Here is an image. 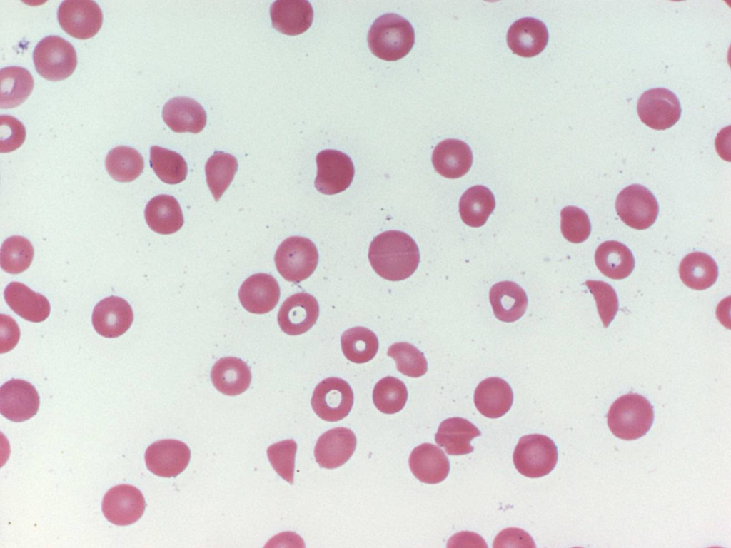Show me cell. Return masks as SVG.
I'll return each instance as SVG.
<instances>
[{"mask_svg":"<svg viewBox=\"0 0 731 548\" xmlns=\"http://www.w3.org/2000/svg\"><path fill=\"white\" fill-rule=\"evenodd\" d=\"M211 377L216 390L224 395L233 396L248 388L251 373L245 362L239 358L227 357L214 364Z\"/></svg>","mask_w":731,"mask_h":548,"instance_id":"83f0119b","label":"cell"},{"mask_svg":"<svg viewBox=\"0 0 731 548\" xmlns=\"http://www.w3.org/2000/svg\"><path fill=\"white\" fill-rule=\"evenodd\" d=\"M561 232L568 241L580 243L590 235L591 225L587 213L575 206L565 207L560 213Z\"/></svg>","mask_w":731,"mask_h":548,"instance_id":"60d3db41","label":"cell"},{"mask_svg":"<svg viewBox=\"0 0 731 548\" xmlns=\"http://www.w3.org/2000/svg\"><path fill=\"white\" fill-rule=\"evenodd\" d=\"M297 450L296 442L286 440L274 443L267 449L268 458L278 475L293 483L295 457Z\"/></svg>","mask_w":731,"mask_h":548,"instance_id":"b9f144b4","label":"cell"},{"mask_svg":"<svg viewBox=\"0 0 731 548\" xmlns=\"http://www.w3.org/2000/svg\"><path fill=\"white\" fill-rule=\"evenodd\" d=\"M679 274L682 283L688 288L705 290L715 283L718 268L707 254L693 252L687 254L680 262Z\"/></svg>","mask_w":731,"mask_h":548,"instance_id":"4dcf8cb0","label":"cell"},{"mask_svg":"<svg viewBox=\"0 0 731 548\" xmlns=\"http://www.w3.org/2000/svg\"><path fill=\"white\" fill-rule=\"evenodd\" d=\"M432 162L435 171L448 178L464 176L473 163V154L468 145L458 139H446L439 143L433 152Z\"/></svg>","mask_w":731,"mask_h":548,"instance_id":"603a6c76","label":"cell"},{"mask_svg":"<svg viewBox=\"0 0 731 548\" xmlns=\"http://www.w3.org/2000/svg\"><path fill=\"white\" fill-rule=\"evenodd\" d=\"M270 16L277 31L295 36L305 32L311 26L313 11L306 0H278L271 4Z\"/></svg>","mask_w":731,"mask_h":548,"instance_id":"ffe728a7","label":"cell"},{"mask_svg":"<svg viewBox=\"0 0 731 548\" xmlns=\"http://www.w3.org/2000/svg\"><path fill=\"white\" fill-rule=\"evenodd\" d=\"M162 117L174 132L198 133L206 123V113L201 105L188 97H176L163 106Z\"/></svg>","mask_w":731,"mask_h":548,"instance_id":"44dd1931","label":"cell"},{"mask_svg":"<svg viewBox=\"0 0 731 548\" xmlns=\"http://www.w3.org/2000/svg\"><path fill=\"white\" fill-rule=\"evenodd\" d=\"M61 28L70 36L86 39L99 31L103 14L94 1L66 0L61 3L57 11Z\"/></svg>","mask_w":731,"mask_h":548,"instance_id":"30bf717a","label":"cell"},{"mask_svg":"<svg viewBox=\"0 0 731 548\" xmlns=\"http://www.w3.org/2000/svg\"><path fill=\"white\" fill-rule=\"evenodd\" d=\"M33 60L38 73L51 81L68 78L77 65L74 46L58 36L43 38L34 48Z\"/></svg>","mask_w":731,"mask_h":548,"instance_id":"277c9868","label":"cell"},{"mask_svg":"<svg viewBox=\"0 0 731 548\" xmlns=\"http://www.w3.org/2000/svg\"><path fill=\"white\" fill-rule=\"evenodd\" d=\"M4 295L11 309L28 321L40 323L49 315L50 304L47 298L20 282L10 283Z\"/></svg>","mask_w":731,"mask_h":548,"instance_id":"d4e9b609","label":"cell"},{"mask_svg":"<svg viewBox=\"0 0 731 548\" xmlns=\"http://www.w3.org/2000/svg\"><path fill=\"white\" fill-rule=\"evenodd\" d=\"M39 407L36 388L29 382L12 379L0 388V412L13 422H23L34 416Z\"/></svg>","mask_w":731,"mask_h":548,"instance_id":"4fadbf2b","label":"cell"},{"mask_svg":"<svg viewBox=\"0 0 731 548\" xmlns=\"http://www.w3.org/2000/svg\"><path fill=\"white\" fill-rule=\"evenodd\" d=\"M415 41L411 24L396 14H385L373 24L368 34L371 52L385 61H397L407 55Z\"/></svg>","mask_w":731,"mask_h":548,"instance_id":"7a4b0ae2","label":"cell"},{"mask_svg":"<svg viewBox=\"0 0 731 548\" xmlns=\"http://www.w3.org/2000/svg\"><path fill=\"white\" fill-rule=\"evenodd\" d=\"M409 466L414 476L427 484L442 482L450 470L449 461L444 452L430 443L421 444L413 450Z\"/></svg>","mask_w":731,"mask_h":548,"instance_id":"7402d4cb","label":"cell"},{"mask_svg":"<svg viewBox=\"0 0 731 548\" xmlns=\"http://www.w3.org/2000/svg\"><path fill=\"white\" fill-rule=\"evenodd\" d=\"M637 111L641 121L655 130H665L674 126L682 111L675 94L664 88L645 91L638 99Z\"/></svg>","mask_w":731,"mask_h":548,"instance_id":"9c48e42d","label":"cell"},{"mask_svg":"<svg viewBox=\"0 0 731 548\" xmlns=\"http://www.w3.org/2000/svg\"><path fill=\"white\" fill-rule=\"evenodd\" d=\"M493 547H535V545L530 536L524 530L518 528L503 529L495 537Z\"/></svg>","mask_w":731,"mask_h":548,"instance_id":"f6af8a7d","label":"cell"},{"mask_svg":"<svg viewBox=\"0 0 731 548\" xmlns=\"http://www.w3.org/2000/svg\"><path fill=\"white\" fill-rule=\"evenodd\" d=\"M548 42V31L540 20L526 17L513 24L507 34V43L512 51L523 57L539 54Z\"/></svg>","mask_w":731,"mask_h":548,"instance_id":"d6986e66","label":"cell"},{"mask_svg":"<svg viewBox=\"0 0 731 548\" xmlns=\"http://www.w3.org/2000/svg\"><path fill=\"white\" fill-rule=\"evenodd\" d=\"M495 206V198L490 189L481 185L469 188L459 202L462 220L468 225L477 228L485 224Z\"/></svg>","mask_w":731,"mask_h":548,"instance_id":"1f68e13d","label":"cell"},{"mask_svg":"<svg viewBox=\"0 0 731 548\" xmlns=\"http://www.w3.org/2000/svg\"><path fill=\"white\" fill-rule=\"evenodd\" d=\"M318 314L316 299L308 293H298L283 302L278 314V322L286 334L301 335L316 323Z\"/></svg>","mask_w":731,"mask_h":548,"instance_id":"2e32d148","label":"cell"},{"mask_svg":"<svg viewBox=\"0 0 731 548\" xmlns=\"http://www.w3.org/2000/svg\"><path fill=\"white\" fill-rule=\"evenodd\" d=\"M615 209L626 225L635 229L644 230L655 223L659 206L655 197L647 188L632 184L618 194Z\"/></svg>","mask_w":731,"mask_h":548,"instance_id":"52a82bcc","label":"cell"},{"mask_svg":"<svg viewBox=\"0 0 731 548\" xmlns=\"http://www.w3.org/2000/svg\"><path fill=\"white\" fill-rule=\"evenodd\" d=\"M558 460V450L548 436L532 434L522 437L513 452L517 470L528 477H540L549 474Z\"/></svg>","mask_w":731,"mask_h":548,"instance_id":"5b68a950","label":"cell"},{"mask_svg":"<svg viewBox=\"0 0 731 548\" xmlns=\"http://www.w3.org/2000/svg\"><path fill=\"white\" fill-rule=\"evenodd\" d=\"M102 512L109 522L119 526L129 525L138 520L146 507L141 491L129 484L111 487L102 501Z\"/></svg>","mask_w":731,"mask_h":548,"instance_id":"7c38bea8","label":"cell"},{"mask_svg":"<svg viewBox=\"0 0 731 548\" xmlns=\"http://www.w3.org/2000/svg\"><path fill=\"white\" fill-rule=\"evenodd\" d=\"M274 260L278 273L283 278L298 283L313 273L318 265V253L316 245L309 239L291 236L278 246Z\"/></svg>","mask_w":731,"mask_h":548,"instance_id":"8992f818","label":"cell"},{"mask_svg":"<svg viewBox=\"0 0 731 548\" xmlns=\"http://www.w3.org/2000/svg\"><path fill=\"white\" fill-rule=\"evenodd\" d=\"M109 174L119 182H130L138 177L143 169V158L133 148L119 146L112 148L106 157Z\"/></svg>","mask_w":731,"mask_h":548,"instance_id":"836d02e7","label":"cell"},{"mask_svg":"<svg viewBox=\"0 0 731 548\" xmlns=\"http://www.w3.org/2000/svg\"><path fill=\"white\" fill-rule=\"evenodd\" d=\"M144 215L149 228L159 234H172L183 225L180 205L169 195L162 194L151 198L146 206Z\"/></svg>","mask_w":731,"mask_h":548,"instance_id":"f1b7e54d","label":"cell"},{"mask_svg":"<svg viewBox=\"0 0 731 548\" xmlns=\"http://www.w3.org/2000/svg\"><path fill=\"white\" fill-rule=\"evenodd\" d=\"M238 297L246 310L255 314H264L276 305L280 298V288L273 276L256 273L242 283Z\"/></svg>","mask_w":731,"mask_h":548,"instance_id":"ac0fdd59","label":"cell"},{"mask_svg":"<svg viewBox=\"0 0 731 548\" xmlns=\"http://www.w3.org/2000/svg\"><path fill=\"white\" fill-rule=\"evenodd\" d=\"M356 446V437L350 429L336 427L324 432L317 440L314 455L322 467L333 469L346 462Z\"/></svg>","mask_w":731,"mask_h":548,"instance_id":"e0dca14e","label":"cell"},{"mask_svg":"<svg viewBox=\"0 0 731 548\" xmlns=\"http://www.w3.org/2000/svg\"><path fill=\"white\" fill-rule=\"evenodd\" d=\"M315 187L319 192L336 194L345 191L354 176L353 163L346 154L336 150H323L316 156Z\"/></svg>","mask_w":731,"mask_h":548,"instance_id":"8fae6325","label":"cell"},{"mask_svg":"<svg viewBox=\"0 0 731 548\" xmlns=\"http://www.w3.org/2000/svg\"><path fill=\"white\" fill-rule=\"evenodd\" d=\"M368 259L375 273L388 280L398 281L410 277L417 269L420 253L415 240L398 230H388L374 238Z\"/></svg>","mask_w":731,"mask_h":548,"instance_id":"6da1fadb","label":"cell"},{"mask_svg":"<svg viewBox=\"0 0 731 548\" xmlns=\"http://www.w3.org/2000/svg\"><path fill=\"white\" fill-rule=\"evenodd\" d=\"M513 394L509 384L499 377H489L481 381L474 392V403L485 417L498 418L511 407Z\"/></svg>","mask_w":731,"mask_h":548,"instance_id":"cb8c5ba5","label":"cell"},{"mask_svg":"<svg viewBox=\"0 0 731 548\" xmlns=\"http://www.w3.org/2000/svg\"><path fill=\"white\" fill-rule=\"evenodd\" d=\"M388 355L395 360L398 370L402 374L419 377L427 372V361L415 346L408 342H396L389 347Z\"/></svg>","mask_w":731,"mask_h":548,"instance_id":"ab89813d","label":"cell"},{"mask_svg":"<svg viewBox=\"0 0 731 548\" xmlns=\"http://www.w3.org/2000/svg\"><path fill=\"white\" fill-rule=\"evenodd\" d=\"M353 403L348 383L338 377H328L316 387L311 398L315 413L323 420L336 422L346 417Z\"/></svg>","mask_w":731,"mask_h":548,"instance_id":"ba28073f","label":"cell"},{"mask_svg":"<svg viewBox=\"0 0 731 548\" xmlns=\"http://www.w3.org/2000/svg\"><path fill=\"white\" fill-rule=\"evenodd\" d=\"M1 352L11 350L19 340V328L18 325L8 315H1Z\"/></svg>","mask_w":731,"mask_h":548,"instance_id":"bcb514c9","label":"cell"},{"mask_svg":"<svg viewBox=\"0 0 731 548\" xmlns=\"http://www.w3.org/2000/svg\"><path fill=\"white\" fill-rule=\"evenodd\" d=\"M150 163L160 180L168 184L179 183L187 176L184 158L175 151L158 146L151 147Z\"/></svg>","mask_w":731,"mask_h":548,"instance_id":"8d00e7d4","label":"cell"},{"mask_svg":"<svg viewBox=\"0 0 731 548\" xmlns=\"http://www.w3.org/2000/svg\"><path fill=\"white\" fill-rule=\"evenodd\" d=\"M191 451L183 442L161 440L152 443L145 452L147 468L156 475L171 477L181 473L189 463Z\"/></svg>","mask_w":731,"mask_h":548,"instance_id":"5bb4252c","label":"cell"},{"mask_svg":"<svg viewBox=\"0 0 731 548\" xmlns=\"http://www.w3.org/2000/svg\"><path fill=\"white\" fill-rule=\"evenodd\" d=\"M595 261L603 274L615 280L627 278L635 267V260L630 250L624 244L615 240L603 242L598 247Z\"/></svg>","mask_w":731,"mask_h":548,"instance_id":"f546056e","label":"cell"},{"mask_svg":"<svg viewBox=\"0 0 731 548\" xmlns=\"http://www.w3.org/2000/svg\"><path fill=\"white\" fill-rule=\"evenodd\" d=\"M0 119L1 152L13 151L24 143L26 138L25 128L19 120L13 116L1 115Z\"/></svg>","mask_w":731,"mask_h":548,"instance_id":"ee69618b","label":"cell"},{"mask_svg":"<svg viewBox=\"0 0 731 548\" xmlns=\"http://www.w3.org/2000/svg\"><path fill=\"white\" fill-rule=\"evenodd\" d=\"M407 399L408 391L405 384L394 377L382 378L374 387L373 403L383 413L399 412L404 407Z\"/></svg>","mask_w":731,"mask_h":548,"instance_id":"f35d334b","label":"cell"},{"mask_svg":"<svg viewBox=\"0 0 731 548\" xmlns=\"http://www.w3.org/2000/svg\"><path fill=\"white\" fill-rule=\"evenodd\" d=\"M480 435L478 428L470 421L461 417H451L440 424L435 440L448 455H460L473 451L474 447L470 442Z\"/></svg>","mask_w":731,"mask_h":548,"instance_id":"4316f807","label":"cell"},{"mask_svg":"<svg viewBox=\"0 0 731 548\" xmlns=\"http://www.w3.org/2000/svg\"><path fill=\"white\" fill-rule=\"evenodd\" d=\"M237 168L236 158L224 152H215L207 161L205 166L206 181L216 201L231 184Z\"/></svg>","mask_w":731,"mask_h":548,"instance_id":"d590c367","label":"cell"},{"mask_svg":"<svg viewBox=\"0 0 731 548\" xmlns=\"http://www.w3.org/2000/svg\"><path fill=\"white\" fill-rule=\"evenodd\" d=\"M585 284L593 295L603 326L607 328L618 310V300L615 290L603 281L588 280Z\"/></svg>","mask_w":731,"mask_h":548,"instance_id":"7bdbcfd3","label":"cell"},{"mask_svg":"<svg viewBox=\"0 0 731 548\" xmlns=\"http://www.w3.org/2000/svg\"><path fill=\"white\" fill-rule=\"evenodd\" d=\"M653 419V408L650 402L642 395L630 393L620 397L612 404L608 413V425L617 437L633 440L649 431Z\"/></svg>","mask_w":731,"mask_h":548,"instance_id":"3957f363","label":"cell"},{"mask_svg":"<svg viewBox=\"0 0 731 548\" xmlns=\"http://www.w3.org/2000/svg\"><path fill=\"white\" fill-rule=\"evenodd\" d=\"M344 356L355 363H365L372 360L378 349L375 334L364 327H354L346 330L341 338Z\"/></svg>","mask_w":731,"mask_h":548,"instance_id":"e575fe53","label":"cell"},{"mask_svg":"<svg viewBox=\"0 0 731 548\" xmlns=\"http://www.w3.org/2000/svg\"><path fill=\"white\" fill-rule=\"evenodd\" d=\"M34 257V248L30 241L22 236L14 235L4 241L1 248V268L11 274L26 270Z\"/></svg>","mask_w":731,"mask_h":548,"instance_id":"74e56055","label":"cell"},{"mask_svg":"<svg viewBox=\"0 0 731 548\" xmlns=\"http://www.w3.org/2000/svg\"><path fill=\"white\" fill-rule=\"evenodd\" d=\"M489 298L495 316L503 322L518 320L527 308L525 292L512 281H502L493 285Z\"/></svg>","mask_w":731,"mask_h":548,"instance_id":"484cf974","label":"cell"},{"mask_svg":"<svg viewBox=\"0 0 731 548\" xmlns=\"http://www.w3.org/2000/svg\"><path fill=\"white\" fill-rule=\"evenodd\" d=\"M133 320V313L128 303L117 296L100 300L92 313L95 330L105 338H117L127 331Z\"/></svg>","mask_w":731,"mask_h":548,"instance_id":"9a60e30c","label":"cell"},{"mask_svg":"<svg viewBox=\"0 0 731 548\" xmlns=\"http://www.w3.org/2000/svg\"><path fill=\"white\" fill-rule=\"evenodd\" d=\"M1 108H11L21 104L34 87L31 74L20 66H7L0 71Z\"/></svg>","mask_w":731,"mask_h":548,"instance_id":"d6a6232c","label":"cell"}]
</instances>
